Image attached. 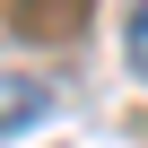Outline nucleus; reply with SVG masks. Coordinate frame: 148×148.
Wrapping results in <instances>:
<instances>
[{
	"label": "nucleus",
	"instance_id": "nucleus-1",
	"mask_svg": "<svg viewBox=\"0 0 148 148\" xmlns=\"http://www.w3.org/2000/svg\"><path fill=\"white\" fill-rule=\"evenodd\" d=\"M52 113V87L44 79H18V70H0V131H26Z\"/></svg>",
	"mask_w": 148,
	"mask_h": 148
},
{
	"label": "nucleus",
	"instance_id": "nucleus-2",
	"mask_svg": "<svg viewBox=\"0 0 148 148\" xmlns=\"http://www.w3.org/2000/svg\"><path fill=\"white\" fill-rule=\"evenodd\" d=\"M79 9H87V0H18V26H26V35H44V26H79Z\"/></svg>",
	"mask_w": 148,
	"mask_h": 148
},
{
	"label": "nucleus",
	"instance_id": "nucleus-3",
	"mask_svg": "<svg viewBox=\"0 0 148 148\" xmlns=\"http://www.w3.org/2000/svg\"><path fill=\"white\" fill-rule=\"evenodd\" d=\"M122 35H131V70H139V79H148V0H139V9H131V26H122Z\"/></svg>",
	"mask_w": 148,
	"mask_h": 148
}]
</instances>
